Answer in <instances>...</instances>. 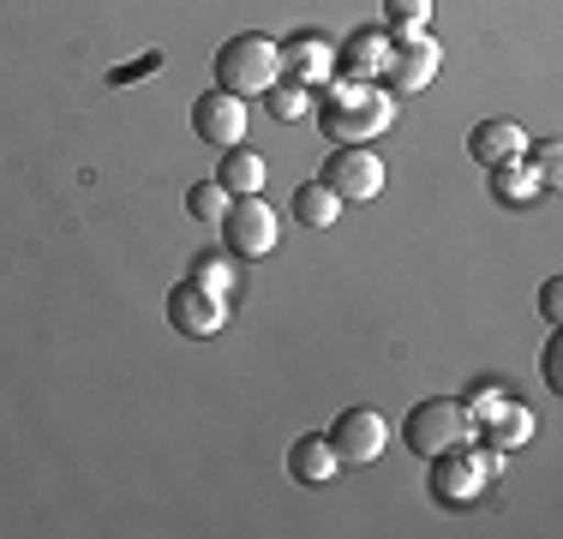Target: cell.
<instances>
[{
    "label": "cell",
    "instance_id": "obj_17",
    "mask_svg": "<svg viewBox=\"0 0 563 539\" xmlns=\"http://www.w3.org/2000/svg\"><path fill=\"white\" fill-rule=\"evenodd\" d=\"M336 216H342V198L330 193L324 180H306L300 193H294V222L300 228H336Z\"/></svg>",
    "mask_w": 563,
    "mask_h": 539
},
{
    "label": "cell",
    "instance_id": "obj_12",
    "mask_svg": "<svg viewBox=\"0 0 563 539\" xmlns=\"http://www.w3.org/2000/svg\"><path fill=\"white\" fill-rule=\"evenodd\" d=\"M288 474L300 485H330L336 480V450H330V438H318V431L294 438L288 443Z\"/></svg>",
    "mask_w": 563,
    "mask_h": 539
},
{
    "label": "cell",
    "instance_id": "obj_4",
    "mask_svg": "<svg viewBox=\"0 0 563 539\" xmlns=\"http://www.w3.org/2000/svg\"><path fill=\"white\" fill-rule=\"evenodd\" d=\"M438 66H444V48H438V36L426 31H396L390 36V54H384L378 78L390 97H413V90H426L438 78Z\"/></svg>",
    "mask_w": 563,
    "mask_h": 539
},
{
    "label": "cell",
    "instance_id": "obj_10",
    "mask_svg": "<svg viewBox=\"0 0 563 539\" xmlns=\"http://www.w3.org/2000/svg\"><path fill=\"white\" fill-rule=\"evenodd\" d=\"M228 318V300L217 294H205L198 282H180V288H168V323L180 336H192V342H205V336H217Z\"/></svg>",
    "mask_w": 563,
    "mask_h": 539
},
{
    "label": "cell",
    "instance_id": "obj_20",
    "mask_svg": "<svg viewBox=\"0 0 563 539\" xmlns=\"http://www.w3.org/2000/svg\"><path fill=\"white\" fill-rule=\"evenodd\" d=\"M222 210H228V193H222L217 180H198L192 193H186V216H192V222H210V228H217Z\"/></svg>",
    "mask_w": 563,
    "mask_h": 539
},
{
    "label": "cell",
    "instance_id": "obj_22",
    "mask_svg": "<svg viewBox=\"0 0 563 539\" xmlns=\"http://www.w3.org/2000/svg\"><path fill=\"white\" fill-rule=\"evenodd\" d=\"M384 19L396 31H426L432 24V0H384Z\"/></svg>",
    "mask_w": 563,
    "mask_h": 539
},
{
    "label": "cell",
    "instance_id": "obj_24",
    "mask_svg": "<svg viewBox=\"0 0 563 539\" xmlns=\"http://www.w3.org/2000/svg\"><path fill=\"white\" fill-rule=\"evenodd\" d=\"M540 372H545V389H563V342H558V336L545 342V360H540Z\"/></svg>",
    "mask_w": 563,
    "mask_h": 539
},
{
    "label": "cell",
    "instance_id": "obj_19",
    "mask_svg": "<svg viewBox=\"0 0 563 539\" xmlns=\"http://www.w3.org/2000/svg\"><path fill=\"white\" fill-rule=\"evenodd\" d=\"M479 431H492V443H521V438H533V414H521V408H509V402H498V408L479 420Z\"/></svg>",
    "mask_w": 563,
    "mask_h": 539
},
{
    "label": "cell",
    "instance_id": "obj_7",
    "mask_svg": "<svg viewBox=\"0 0 563 539\" xmlns=\"http://www.w3.org/2000/svg\"><path fill=\"white\" fill-rule=\"evenodd\" d=\"M432 468H438L432 492L444 497V504H467V497H474L479 485L498 474V455H479V450H467V443H455V450L432 455Z\"/></svg>",
    "mask_w": 563,
    "mask_h": 539
},
{
    "label": "cell",
    "instance_id": "obj_14",
    "mask_svg": "<svg viewBox=\"0 0 563 539\" xmlns=\"http://www.w3.org/2000/svg\"><path fill=\"white\" fill-rule=\"evenodd\" d=\"M384 54H390V36H384V24H366V31H354L342 43V78H378Z\"/></svg>",
    "mask_w": 563,
    "mask_h": 539
},
{
    "label": "cell",
    "instance_id": "obj_1",
    "mask_svg": "<svg viewBox=\"0 0 563 539\" xmlns=\"http://www.w3.org/2000/svg\"><path fill=\"white\" fill-rule=\"evenodd\" d=\"M312 114L330 144H372L396 127V97L372 78H324V97L312 102Z\"/></svg>",
    "mask_w": 563,
    "mask_h": 539
},
{
    "label": "cell",
    "instance_id": "obj_16",
    "mask_svg": "<svg viewBox=\"0 0 563 539\" xmlns=\"http://www.w3.org/2000/svg\"><path fill=\"white\" fill-rule=\"evenodd\" d=\"M492 193H498V205L521 210V205H533L545 186H540V174L528 168V156H516V162H498V168H492Z\"/></svg>",
    "mask_w": 563,
    "mask_h": 539
},
{
    "label": "cell",
    "instance_id": "obj_8",
    "mask_svg": "<svg viewBox=\"0 0 563 539\" xmlns=\"http://www.w3.org/2000/svg\"><path fill=\"white\" fill-rule=\"evenodd\" d=\"M384 443H390V426H384V414H372V408H347V414H336V426H330L336 462H378Z\"/></svg>",
    "mask_w": 563,
    "mask_h": 539
},
{
    "label": "cell",
    "instance_id": "obj_6",
    "mask_svg": "<svg viewBox=\"0 0 563 539\" xmlns=\"http://www.w3.org/2000/svg\"><path fill=\"white\" fill-rule=\"evenodd\" d=\"M318 180H324L342 205H366V198L384 193V162H378V151H366V144H342V151L324 156V174H318Z\"/></svg>",
    "mask_w": 563,
    "mask_h": 539
},
{
    "label": "cell",
    "instance_id": "obj_9",
    "mask_svg": "<svg viewBox=\"0 0 563 539\" xmlns=\"http://www.w3.org/2000/svg\"><path fill=\"white\" fill-rule=\"evenodd\" d=\"M192 132L205 144H217V151L246 144V102L228 97V90H205V97L192 102Z\"/></svg>",
    "mask_w": 563,
    "mask_h": 539
},
{
    "label": "cell",
    "instance_id": "obj_11",
    "mask_svg": "<svg viewBox=\"0 0 563 539\" xmlns=\"http://www.w3.org/2000/svg\"><path fill=\"white\" fill-rule=\"evenodd\" d=\"M467 156L486 162V168L516 162V156H528V132H521L516 120H479V127L467 132Z\"/></svg>",
    "mask_w": 563,
    "mask_h": 539
},
{
    "label": "cell",
    "instance_id": "obj_5",
    "mask_svg": "<svg viewBox=\"0 0 563 539\" xmlns=\"http://www.w3.org/2000/svg\"><path fill=\"white\" fill-rule=\"evenodd\" d=\"M222 246L234 252V258H264V252L276 246V234H282V222H276V210L264 205L258 193L252 198H228V210H222Z\"/></svg>",
    "mask_w": 563,
    "mask_h": 539
},
{
    "label": "cell",
    "instance_id": "obj_21",
    "mask_svg": "<svg viewBox=\"0 0 563 539\" xmlns=\"http://www.w3.org/2000/svg\"><path fill=\"white\" fill-rule=\"evenodd\" d=\"M264 97H271V114H276V120H300V114H312V97H306V85H294V78H288V85H271Z\"/></svg>",
    "mask_w": 563,
    "mask_h": 539
},
{
    "label": "cell",
    "instance_id": "obj_18",
    "mask_svg": "<svg viewBox=\"0 0 563 539\" xmlns=\"http://www.w3.org/2000/svg\"><path fill=\"white\" fill-rule=\"evenodd\" d=\"M186 282H198L205 294H217V300H228V294L240 288V276H234V252H198L192 270H186Z\"/></svg>",
    "mask_w": 563,
    "mask_h": 539
},
{
    "label": "cell",
    "instance_id": "obj_25",
    "mask_svg": "<svg viewBox=\"0 0 563 539\" xmlns=\"http://www.w3.org/2000/svg\"><path fill=\"white\" fill-rule=\"evenodd\" d=\"M533 174H540V186H558V144L552 139L533 151Z\"/></svg>",
    "mask_w": 563,
    "mask_h": 539
},
{
    "label": "cell",
    "instance_id": "obj_13",
    "mask_svg": "<svg viewBox=\"0 0 563 539\" xmlns=\"http://www.w3.org/2000/svg\"><path fill=\"white\" fill-rule=\"evenodd\" d=\"M282 73H288L294 85H324V78L336 73V48H330L324 36H300L294 48H282Z\"/></svg>",
    "mask_w": 563,
    "mask_h": 539
},
{
    "label": "cell",
    "instance_id": "obj_3",
    "mask_svg": "<svg viewBox=\"0 0 563 539\" xmlns=\"http://www.w3.org/2000/svg\"><path fill=\"white\" fill-rule=\"evenodd\" d=\"M401 443H408L420 462H432V455L455 450V443H474V414H467V402H455V396H432V402H420V408L408 414Z\"/></svg>",
    "mask_w": 563,
    "mask_h": 539
},
{
    "label": "cell",
    "instance_id": "obj_26",
    "mask_svg": "<svg viewBox=\"0 0 563 539\" xmlns=\"http://www.w3.org/2000/svg\"><path fill=\"white\" fill-rule=\"evenodd\" d=\"M540 312H545V318H552V323L563 318V282H558V276H552V282H545V288H540Z\"/></svg>",
    "mask_w": 563,
    "mask_h": 539
},
{
    "label": "cell",
    "instance_id": "obj_15",
    "mask_svg": "<svg viewBox=\"0 0 563 539\" xmlns=\"http://www.w3.org/2000/svg\"><path fill=\"white\" fill-rule=\"evenodd\" d=\"M264 174H271V168H264V156H252V151H240V144H234V151H222L217 186L228 198H252V193H264Z\"/></svg>",
    "mask_w": 563,
    "mask_h": 539
},
{
    "label": "cell",
    "instance_id": "obj_23",
    "mask_svg": "<svg viewBox=\"0 0 563 539\" xmlns=\"http://www.w3.org/2000/svg\"><path fill=\"white\" fill-rule=\"evenodd\" d=\"M151 73H163V48H151L144 61H126V66H114V73H109V85H132V78H151Z\"/></svg>",
    "mask_w": 563,
    "mask_h": 539
},
{
    "label": "cell",
    "instance_id": "obj_2",
    "mask_svg": "<svg viewBox=\"0 0 563 539\" xmlns=\"http://www.w3.org/2000/svg\"><path fill=\"white\" fill-rule=\"evenodd\" d=\"M271 85H282V43L264 31H240L217 48V90L228 97H264Z\"/></svg>",
    "mask_w": 563,
    "mask_h": 539
}]
</instances>
